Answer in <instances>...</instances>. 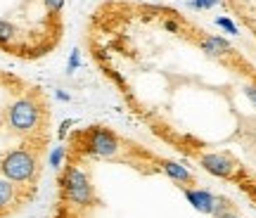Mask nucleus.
<instances>
[{
	"label": "nucleus",
	"mask_w": 256,
	"mask_h": 218,
	"mask_svg": "<svg viewBox=\"0 0 256 218\" xmlns=\"http://www.w3.org/2000/svg\"><path fill=\"white\" fill-rule=\"evenodd\" d=\"M40 173V156L34 145H19L0 156V176L19 185L22 190L31 188Z\"/></svg>",
	"instance_id": "nucleus-1"
},
{
	"label": "nucleus",
	"mask_w": 256,
	"mask_h": 218,
	"mask_svg": "<svg viewBox=\"0 0 256 218\" xmlns=\"http://www.w3.org/2000/svg\"><path fill=\"white\" fill-rule=\"evenodd\" d=\"M43 121H46V107L36 95H22L10 102V107L5 109V124L14 136H38L43 128Z\"/></svg>",
	"instance_id": "nucleus-2"
},
{
	"label": "nucleus",
	"mask_w": 256,
	"mask_h": 218,
	"mask_svg": "<svg viewBox=\"0 0 256 218\" xmlns=\"http://www.w3.org/2000/svg\"><path fill=\"white\" fill-rule=\"evenodd\" d=\"M60 190H62L64 202L74 209H88L95 202V190H92L90 176L83 171L81 166H66L60 176Z\"/></svg>",
	"instance_id": "nucleus-3"
},
{
	"label": "nucleus",
	"mask_w": 256,
	"mask_h": 218,
	"mask_svg": "<svg viewBox=\"0 0 256 218\" xmlns=\"http://www.w3.org/2000/svg\"><path fill=\"white\" fill-rule=\"evenodd\" d=\"M83 150H86L88 156H95V159H114V156H119V152H121V142L114 130L98 126V128H90V130L86 133Z\"/></svg>",
	"instance_id": "nucleus-4"
},
{
	"label": "nucleus",
	"mask_w": 256,
	"mask_h": 218,
	"mask_svg": "<svg viewBox=\"0 0 256 218\" xmlns=\"http://www.w3.org/2000/svg\"><path fill=\"white\" fill-rule=\"evenodd\" d=\"M202 168L211 176H216V178H232L235 171H238V166L235 162L230 159L228 154H223V152H209V154H202L200 159Z\"/></svg>",
	"instance_id": "nucleus-5"
},
{
	"label": "nucleus",
	"mask_w": 256,
	"mask_h": 218,
	"mask_svg": "<svg viewBox=\"0 0 256 218\" xmlns=\"http://www.w3.org/2000/svg\"><path fill=\"white\" fill-rule=\"evenodd\" d=\"M183 192H185V197H188V202H190L197 211L214 216L216 204H218V197H216V194H211L209 190H200V188H185V185H183Z\"/></svg>",
	"instance_id": "nucleus-6"
},
{
	"label": "nucleus",
	"mask_w": 256,
	"mask_h": 218,
	"mask_svg": "<svg viewBox=\"0 0 256 218\" xmlns=\"http://www.w3.org/2000/svg\"><path fill=\"white\" fill-rule=\"evenodd\" d=\"M19 202H22V188L0 176V216H8Z\"/></svg>",
	"instance_id": "nucleus-7"
},
{
	"label": "nucleus",
	"mask_w": 256,
	"mask_h": 218,
	"mask_svg": "<svg viewBox=\"0 0 256 218\" xmlns=\"http://www.w3.org/2000/svg\"><path fill=\"white\" fill-rule=\"evenodd\" d=\"M162 171L176 182H183V185H192V182H194V176H192L190 168L183 166V164L174 162V159H164V162H162Z\"/></svg>",
	"instance_id": "nucleus-8"
},
{
	"label": "nucleus",
	"mask_w": 256,
	"mask_h": 218,
	"mask_svg": "<svg viewBox=\"0 0 256 218\" xmlns=\"http://www.w3.org/2000/svg\"><path fill=\"white\" fill-rule=\"evenodd\" d=\"M202 50L206 54H211V57H223V54H228L232 52V48H230V43L226 40V38H220V36H206V38H202Z\"/></svg>",
	"instance_id": "nucleus-9"
},
{
	"label": "nucleus",
	"mask_w": 256,
	"mask_h": 218,
	"mask_svg": "<svg viewBox=\"0 0 256 218\" xmlns=\"http://www.w3.org/2000/svg\"><path fill=\"white\" fill-rule=\"evenodd\" d=\"M14 38H17V26L12 22L0 19V48H8Z\"/></svg>",
	"instance_id": "nucleus-10"
},
{
	"label": "nucleus",
	"mask_w": 256,
	"mask_h": 218,
	"mask_svg": "<svg viewBox=\"0 0 256 218\" xmlns=\"http://www.w3.org/2000/svg\"><path fill=\"white\" fill-rule=\"evenodd\" d=\"M64 156H66V147H64V145H55V147H52V152H50V156H48V162H50V166H52V168H62Z\"/></svg>",
	"instance_id": "nucleus-11"
},
{
	"label": "nucleus",
	"mask_w": 256,
	"mask_h": 218,
	"mask_svg": "<svg viewBox=\"0 0 256 218\" xmlns=\"http://www.w3.org/2000/svg\"><path fill=\"white\" fill-rule=\"evenodd\" d=\"M216 26H220L226 34H230V36H238V34H240L238 26H235V22H232V19H228V17H216Z\"/></svg>",
	"instance_id": "nucleus-12"
},
{
	"label": "nucleus",
	"mask_w": 256,
	"mask_h": 218,
	"mask_svg": "<svg viewBox=\"0 0 256 218\" xmlns=\"http://www.w3.org/2000/svg\"><path fill=\"white\" fill-rule=\"evenodd\" d=\"M78 64H81V52H78V50H72L69 62H66V74H74L76 69H78Z\"/></svg>",
	"instance_id": "nucleus-13"
},
{
	"label": "nucleus",
	"mask_w": 256,
	"mask_h": 218,
	"mask_svg": "<svg viewBox=\"0 0 256 218\" xmlns=\"http://www.w3.org/2000/svg\"><path fill=\"white\" fill-rule=\"evenodd\" d=\"M218 5V0H190V8L194 10H211Z\"/></svg>",
	"instance_id": "nucleus-14"
},
{
	"label": "nucleus",
	"mask_w": 256,
	"mask_h": 218,
	"mask_svg": "<svg viewBox=\"0 0 256 218\" xmlns=\"http://www.w3.org/2000/svg\"><path fill=\"white\" fill-rule=\"evenodd\" d=\"M46 2V8L52 12V14H57V12H62L64 10V0H43Z\"/></svg>",
	"instance_id": "nucleus-15"
},
{
	"label": "nucleus",
	"mask_w": 256,
	"mask_h": 218,
	"mask_svg": "<svg viewBox=\"0 0 256 218\" xmlns=\"http://www.w3.org/2000/svg\"><path fill=\"white\" fill-rule=\"evenodd\" d=\"M74 126V121L72 118H64L62 124H60V130H57V136L60 138H66V133H69V128Z\"/></svg>",
	"instance_id": "nucleus-16"
},
{
	"label": "nucleus",
	"mask_w": 256,
	"mask_h": 218,
	"mask_svg": "<svg viewBox=\"0 0 256 218\" xmlns=\"http://www.w3.org/2000/svg\"><path fill=\"white\" fill-rule=\"evenodd\" d=\"M244 95H247L249 100H252V104L256 107V86H247V88H244Z\"/></svg>",
	"instance_id": "nucleus-17"
},
{
	"label": "nucleus",
	"mask_w": 256,
	"mask_h": 218,
	"mask_svg": "<svg viewBox=\"0 0 256 218\" xmlns=\"http://www.w3.org/2000/svg\"><path fill=\"white\" fill-rule=\"evenodd\" d=\"M55 98L60 102H72V95H69V92H64V90H55Z\"/></svg>",
	"instance_id": "nucleus-18"
},
{
	"label": "nucleus",
	"mask_w": 256,
	"mask_h": 218,
	"mask_svg": "<svg viewBox=\"0 0 256 218\" xmlns=\"http://www.w3.org/2000/svg\"><path fill=\"white\" fill-rule=\"evenodd\" d=\"M164 26H166V31H174V34L178 31V24H176L174 19H166V24H164Z\"/></svg>",
	"instance_id": "nucleus-19"
},
{
	"label": "nucleus",
	"mask_w": 256,
	"mask_h": 218,
	"mask_svg": "<svg viewBox=\"0 0 256 218\" xmlns=\"http://www.w3.org/2000/svg\"><path fill=\"white\" fill-rule=\"evenodd\" d=\"M220 218H242V216H240V214H235V211L230 209L228 214H226V216H220Z\"/></svg>",
	"instance_id": "nucleus-20"
}]
</instances>
